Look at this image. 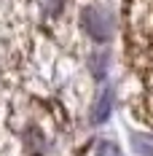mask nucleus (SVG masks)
<instances>
[{
    "mask_svg": "<svg viewBox=\"0 0 153 156\" xmlns=\"http://www.w3.org/2000/svg\"><path fill=\"white\" fill-rule=\"evenodd\" d=\"M110 110H113V92L105 89V92L97 97V102H94V108H92V121L94 124H102L107 116H110Z\"/></svg>",
    "mask_w": 153,
    "mask_h": 156,
    "instance_id": "nucleus-2",
    "label": "nucleus"
},
{
    "mask_svg": "<svg viewBox=\"0 0 153 156\" xmlns=\"http://www.w3.org/2000/svg\"><path fill=\"white\" fill-rule=\"evenodd\" d=\"M81 27L83 32L94 38V41H107L110 35H113V27H116V19L113 14L107 11L105 5H89V8H83V14H81Z\"/></svg>",
    "mask_w": 153,
    "mask_h": 156,
    "instance_id": "nucleus-1",
    "label": "nucleus"
},
{
    "mask_svg": "<svg viewBox=\"0 0 153 156\" xmlns=\"http://www.w3.org/2000/svg\"><path fill=\"white\" fill-rule=\"evenodd\" d=\"M92 156H121V148H118L116 143H110V140H102L97 148H94Z\"/></svg>",
    "mask_w": 153,
    "mask_h": 156,
    "instance_id": "nucleus-3",
    "label": "nucleus"
}]
</instances>
